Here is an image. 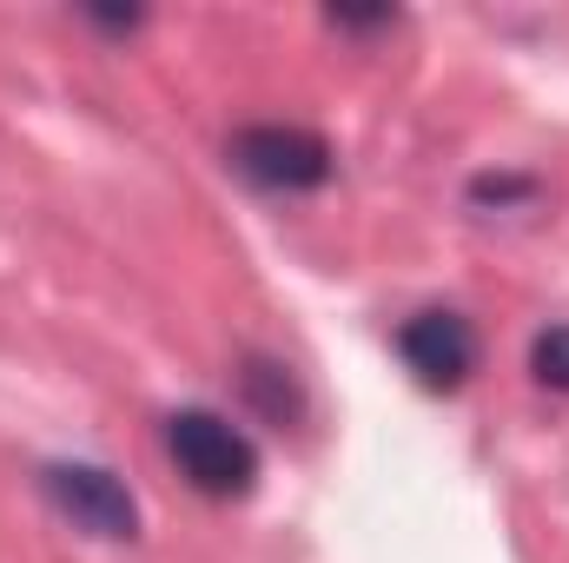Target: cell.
<instances>
[{
    "label": "cell",
    "instance_id": "1",
    "mask_svg": "<svg viewBox=\"0 0 569 563\" xmlns=\"http://www.w3.org/2000/svg\"><path fill=\"white\" fill-rule=\"evenodd\" d=\"M166 451L192 477V491H206V497H246L259 484L252 437L239 424H226L219 412H172L166 418Z\"/></svg>",
    "mask_w": 569,
    "mask_h": 563
},
{
    "label": "cell",
    "instance_id": "2",
    "mask_svg": "<svg viewBox=\"0 0 569 563\" xmlns=\"http://www.w3.org/2000/svg\"><path fill=\"white\" fill-rule=\"evenodd\" d=\"M47 504L67 517V524H80L87 537H107V544H120V537H133L140 531V511H133V491L113 477V471H100V464H47Z\"/></svg>",
    "mask_w": 569,
    "mask_h": 563
},
{
    "label": "cell",
    "instance_id": "3",
    "mask_svg": "<svg viewBox=\"0 0 569 563\" xmlns=\"http://www.w3.org/2000/svg\"><path fill=\"white\" fill-rule=\"evenodd\" d=\"M232 166L252 179V186H272V192H311L331 179V146L305 127H246L232 140Z\"/></svg>",
    "mask_w": 569,
    "mask_h": 563
},
{
    "label": "cell",
    "instance_id": "4",
    "mask_svg": "<svg viewBox=\"0 0 569 563\" xmlns=\"http://www.w3.org/2000/svg\"><path fill=\"white\" fill-rule=\"evenodd\" d=\"M398 352H405V365L418 372V385L457 392V385L470 378V365H477V332H470V318H457V312H418V318L398 332Z\"/></svg>",
    "mask_w": 569,
    "mask_h": 563
},
{
    "label": "cell",
    "instance_id": "5",
    "mask_svg": "<svg viewBox=\"0 0 569 563\" xmlns=\"http://www.w3.org/2000/svg\"><path fill=\"white\" fill-rule=\"evenodd\" d=\"M530 372H537V385L569 392V325H550V332L530 345Z\"/></svg>",
    "mask_w": 569,
    "mask_h": 563
}]
</instances>
